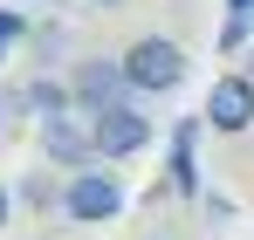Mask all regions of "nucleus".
Listing matches in <instances>:
<instances>
[{"instance_id": "obj_1", "label": "nucleus", "mask_w": 254, "mask_h": 240, "mask_svg": "<svg viewBox=\"0 0 254 240\" xmlns=\"http://www.w3.org/2000/svg\"><path fill=\"white\" fill-rule=\"evenodd\" d=\"M124 76L137 96H172L179 82L192 76V62H186V48L172 35H144V41H130L124 48Z\"/></svg>"}, {"instance_id": "obj_2", "label": "nucleus", "mask_w": 254, "mask_h": 240, "mask_svg": "<svg viewBox=\"0 0 254 240\" xmlns=\"http://www.w3.org/2000/svg\"><path fill=\"white\" fill-rule=\"evenodd\" d=\"M62 213H69L76 227H110V220L124 213V179H117V172H96V165H76V172L62 179Z\"/></svg>"}, {"instance_id": "obj_3", "label": "nucleus", "mask_w": 254, "mask_h": 240, "mask_svg": "<svg viewBox=\"0 0 254 240\" xmlns=\"http://www.w3.org/2000/svg\"><path fill=\"white\" fill-rule=\"evenodd\" d=\"M35 137H42V151L55 165H103L96 158V110H83V103H69V110H55V117L35 123Z\"/></svg>"}, {"instance_id": "obj_4", "label": "nucleus", "mask_w": 254, "mask_h": 240, "mask_svg": "<svg viewBox=\"0 0 254 240\" xmlns=\"http://www.w3.org/2000/svg\"><path fill=\"white\" fill-rule=\"evenodd\" d=\"M151 144V117L137 110V103H110V110H96V158L117 165V158H137Z\"/></svg>"}, {"instance_id": "obj_5", "label": "nucleus", "mask_w": 254, "mask_h": 240, "mask_svg": "<svg viewBox=\"0 0 254 240\" xmlns=\"http://www.w3.org/2000/svg\"><path fill=\"white\" fill-rule=\"evenodd\" d=\"M254 123V76L241 69V76H213L206 89V130H220V137H241Z\"/></svg>"}, {"instance_id": "obj_6", "label": "nucleus", "mask_w": 254, "mask_h": 240, "mask_svg": "<svg viewBox=\"0 0 254 240\" xmlns=\"http://www.w3.org/2000/svg\"><path fill=\"white\" fill-rule=\"evenodd\" d=\"M199 130H206V110L179 117L172 151H165V192H179V199H199Z\"/></svg>"}, {"instance_id": "obj_7", "label": "nucleus", "mask_w": 254, "mask_h": 240, "mask_svg": "<svg viewBox=\"0 0 254 240\" xmlns=\"http://www.w3.org/2000/svg\"><path fill=\"white\" fill-rule=\"evenodd\" d=\"M69 89H76L83 110H110V103H130L137 96L130 76H124V62H76L69 69Z\"/></svg>"}, {"instance_id": "obj_8", "label": "nucleus", "mask_w": 254, "mask_h": 240, "mask_svg": "<svg viewBox=\"0 0 254 240\" xmlns=\"http://www.w3.org/2000/svg\"><path fill=\"white\" fill-rule=\"evenodd\" d=\"M69 103H76L69 82H55V76H35V82H28V110H35V117H55V110H69Z\"/></svg>"}, {"instance_id": "obj_9", "label": "nucleus", "mask_w": 254, "mask_h": 240, "mask_svg": "<svg viewBox=\"0 0 254 240\" xmlns=\"http://www.w3.org/2000/svg\"><path fill=\"white\" fill-rule=\"evenodd\" d=\"M21 199L35 206V213H48V206H62V185H55L48 172H28V179H21Z\"/></svg>"}, {"instance_id": "obj_10", "label": "nucleus", "mask_w": 254, "mask_h": 240, "mask_svg": "<svg viewBox=\"0 0 254 240\" xmlns=\"http://www.w3.org/2000/svg\"><path fill=\"white\" fill-rule=\"evenodd\" d=\"M248 41H254V14H248V7H227V28H220V48L234 55V48H248Z\"/></svg>"}, {"instance_id": "obj_11", "label": "nucleus", "mask_w": 254, "mask_h": 240, "mask_svg": "<svg viewBox=\"0 0 254 240\" xmlns=\"http://www.w3.org/2000/svg\"><path fill=\"white\" fill-rule=\"evenodd\" d=\"M21 110H28V89H7V96H0V144L21 137Z\"/></svg>"}, {"instance_id": "obj_12", "label": "nucleus", "mask_w": 254, "mask_h": 240, "mask_svg": "<svg viewBox=\"0 0 254 240\" xmlns=\"http://www.w3.org/2000/svg\"><path fill=\"white\" fill-rule=\"evenodd\" d=\"M21 35V14H0V41H14Z\"/></svg>"}, {"instance_id": "obj_13", "label": "nucleus", "mask_w": 254, "mask_h": 240, "mask_svg": "<svg viewBox=\"0 0 254 240\" xmlns=\"http://www.w3.org/2000/svg\"><path fill=\"white\" fill-rule=\"evenodd\" d=\"M7 220H14V192L0 185V227H7Z\"/></svg>"}, {"instance_id": "obj_14", "label": "nucleus", "mask_w": 254, "mask_h": 240, "mask_svg": "<svg viewBox=\"0 0 254 240\" xmlns=\"http://www.w3.org/2000/svg\"><path fill=\"white\" fill-rule=\"evenodd\" d=\"M227 7H248V14H254V0H227Z\"/></svg>"}, {"instance_id": "obj_15", "label": "nucleus", "mask_w": 254, "mask_h": 240, "mask_svg": "<svg viewBox=\"0 0 254 240\" xmlns=\"http://www.w3.org/2000/svg\"><path fill=\"white\" fill-rule=\"evenodd\" d=\"M248 76H254V41H248Z\"/></svg>"}, {"instance_id": "obj_16", "label": "nucleus", "mask_w": 254, "mask_h": 240, "mask_svg": "<svg viewBox=\"0 0 254 240\" xmlns=\"http://www.w3.org/2000/svg\"><path fill=\"white\" fill-rule=\"evenodd\" d=\"M96 7H124V0H96Z\"/></svg>"}, {"instance_id": "obj_17", "label": "nucleus", "mask_w": 254, "mask_h": 240, "mask_svg": "<svg viewBox=\"0 0 254 240\" xmlns=\"http://www.w3.org/2000/svg\"><path fill=\"white\" fill-rule=\"evenodd\" d=\"M0 48H7V41H0Z\"/></svg>"}]
</instances>
